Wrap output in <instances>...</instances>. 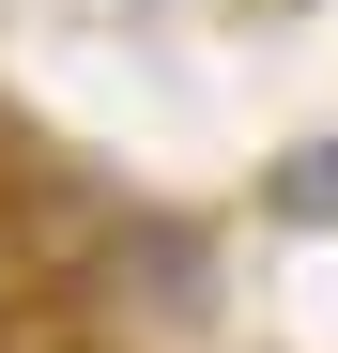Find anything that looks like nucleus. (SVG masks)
I'll use <instances>...</instances> for the list:
<instances>
[{"instance_id":"3","label":"nucleus","mask_w":338,"mask_h":353,"mask_svg":"<svg viewBox=\"0 0 338 353\" xmlns=\"http://www.w3.org/2000/svg\"><path fill=\"white\" fill-rule=\"evenodd\" d=\"M0 139H16V123H0Z\"/></svg>"},{"instance_id":"2","label":"nucleus","mask_w":338,"mask_h":353,"mask_svg":"<svg viewBox=\"0 0 338 353\" xmlns=\"http://www.w3.org/2000/svg\"><path fill=\"white\" fill-rule=\"evenodd\" d=\"M261 215L277 230H338V139H292V154H277L261 169Z\"/></svg>"},{"instance_id":"1","label":"nucleus","mask_w":338,"mask_h":353,"mask_svg":"<svg viewBox=\"0 0 338 353\" xmlns=\"http://www.w3.org/2000/svg\"><path fill=\"white\" fill-rule=\"evenodd\" d=\"M62 292H77L108 338H200L231 276H215V230H200V215H169V200H123V215H108V246H92Z\"/></svg>"}]
</instances>
